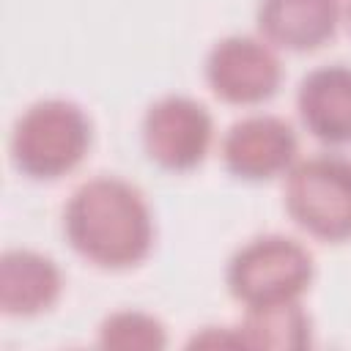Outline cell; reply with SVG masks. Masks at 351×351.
<instances>
[{
  "instance_id": "4",
  "label": "cell",
  "mask_w": 351,
  "mask_h": 351,
  "mask_svg": "<svg viewBox=\"0 0 351 351\" xmlns=\"http://www.w3.org/2000/svg\"><path fill=\"white\" fill-rule=\"evenodd\" d=\"M282 208L313 241H351V156L315 154L296 159L282 178Z\"/></svg>"
},
{
  "instance_id": "12",
  "label": "cell",
  "mask_w": 351,
  "mask_h": 351,
  "mask_svg": "<svg viewBox=\"0 0 351 351\" xmlns=\"http://www.w3.org/2000/svg\"><path fill=\"white\" fill-rule=\"evenodd\" d=\"M167 343L165 321L140 307L110 310L96 326V346L107 351H162Z\"/></svg>"
},
{
  "instance_id": "9",
  "label": "cell",
  "mask_w": 351,
  "mask_h": 351,
  "mask_svg": "<svg viewBox=\"0 0 351 351\" xmlns=\"http://www.w3.org/2000/svg\"><path fill=\"white\" fill-rule=\"evenodd\" d=\"M340 0H258L255 30L277 52L307 55L326 47L340 27Z\"/></svg>"
},
{
  "instance_id": "13",
  "label": "cell",
  "mask_w": 351,
  "mask_h": 351,
  "mask_svg": "<svg viewBox=\"0 0 351 351\" xmlns=\"http://www.w3.org/2000/svg\"><path fill=\"white\" fill-rule=\"evenodd\" d=\"M189 346H200V348H244L239 329L236 326H203L200 332L192 335Z\"/></svg>"
},
{
  "instance_id": "6",
  "label": "cell",
  "mask_w": 351,
  "mask_h": 351,
  "mask_svg": "<svg viewBox=\"0 0 351 351\" xmlns=\"http://www.w3.org/2000/svg\"><path fill=\"white\" fill-rule=\"evenodd\" d=\"M280 52L261 36L230 33L217 38L203 58V82L228 107H261L282 88Z\"/></svg>"
},
{
  "instance_id": "11",
  "label": "cell",
  "mask_w": 351,
  "mask_h": 351,
  "mask_svg": "<svg viewBox=\"0 0 351 351\" xmlns=\"http://www.w3.org/2000/svg\"><path fill=\"white\" fill-rule=\"evenodd\" d=\"M236 329L244 348L299 351L313 346V315L302 299L244 307Z\"/></svg>"
},
{
  "instance_id": "14",
  "label": "cell",
  "mask_w": 351,
  "mask_h": 351,
  "mask_svg": "<svg viewBox=\"0 0 351 351\" xmlns=\"http://www.w3.org/2000/svg\"><path fill=\"white\" fill-rule=\"evenodd\" d=\"M346 19H348V30H351V0L346 3Z\"/></svg>"
},
{
  "instance_id": "3",
  "label": "cell",
  "mask_w": 351,
  "mask_h": 351,
  "mask_svg": "<svg viewBox=\"0 0 351 351\" xmlns=\"http://www.w3.org/2000/svg\"><path fill=\"white\" fill-rule=\"evenodd\" d=\"M315 280V258L304 241L261 233L239 244L225 263L228 296L244 307L304 299Z\"/></svg>"
},
{
  "instance_id": "8",
  "label": "cell",
  "mask_w": 351,
  "mask_h": 351,
  "mask_svg": "<svg viewBox=\"0 0 351 351\" xmlns=\"http://www.w3.org/2000/svg\"><path fill=\"white\" fill-rule=\"evenodd\" d=\"M296 118L326 148H351V66L324 63L296 85Z\"/></svg>"
},
{
  "instance_id": "5",
  "label": "cell",
  "mask_w": 351,
  "mask_h": 351,
  "mask_svg": "<svg viewBox=\"0 0 351 351\" xmlns=\"http://www.w3.org/2000/svg\"><path fill=\"white\" fill-rule=\"evenodd\" d=\"M140 145L156 170L170 176L195 173L211 154L214 115L195 96L165 93L140 118Z\"/></svg>"
},
{
  "instance_id": "1",
  "label": "cell",
  "mask_w": 351,
  "mask_h": 351,
  "mask_svg": "<svg viewBox=\"0 0 351 351\" xmlns=\"http://www.w3.org/2000/svg\"><path fill=\"white\" fill-rule=\"evenodd\" d=\"M60 230L69 250L110 274L143 266L156 247V217L145 192L121 176H93L63 203Z\"/></svg>"
},
{
  "instance_id": "7",
  "label": "cell",
  "mask_w": 351,
  "mask_h": 351,
  "mask_svg": "<svg viewBox=\"0 0 351 351\" xmlns=\"http://www.w3.org/2000/svg\"><path fill=\"white\" fill-rule=\"evenodd\" d=\"M219 159L230 178L269 184L285 178L299 159V134L282 115L252 112L233 121L219 140Z\"/></svg>"
},
{
  "instance_id": "10",
  "label": "cell",
  "mask_w": 351,
  "mask_h": 351,
  "mask_svg": "<svg viewBox=\"0 0 351 351\" xmlns=\"http://www.w3.org/2000/svg\"><path fill=\"white\" fill-rule=\"evenodd\" d=\"M66 291L60 263L33 247H8L0 255V313L38 318L58 307Z\"/></svg>"
},
{
  "instance_id": "2",
  "label": "cell",
  "mask_w": 351,
  "mask_h": 351,
  "mask_svg": "<svg viewBox=\"0 0 351 351\" xmlns=\"http://www.w3.org/2000/svg\"><path fill=\"white\" fill-rule=\"evenodd\" d=\"M93 121L80 101L47 96L16 115L8 137V159L22 178L55 184L80 170L93 148Z\"/></svg>"
}]
</instances>
